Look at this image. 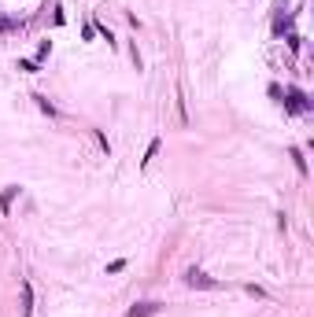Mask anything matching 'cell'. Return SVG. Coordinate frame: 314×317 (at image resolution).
Wrapping results in <instances>:
<instances>
[{"mask_svg": "<svg viewBox=\"0 0 314 317\" xmlns=\"http://www.w3.org/2000/svg\"><path fill=\"white\" fill-rule=\"evenodd\" d=\"M122 269H126V258H115L111 266H107V273H122Z\"/></svg>", "mask_w": 314, "mask_h": 317, "instance_id": "cell-11", "label": "cell"}, {"mask_svg": "<svg viewBox=\"0 0 314 317\" xmlns=\"http://www.w3.org/2000/svg\"><path fill=\"white\" fill-rule=\"evenodd\" d=\"M19 70H30V74H37V59H19Z\"/></svg>", "mask_w": 314, "mask_h": 317, "instance_id": "cell-9", "label": "cell"}, {"mask_svg": "<svg viewBox=\"0 0 314 317\" xmlns=\"http://www.w3.org/2000/svg\"><path fill=\"white\" fill-rule=\"evenodd\" d=\"M281 103H285V111H288V115H307V111H310V100L303 96L300 89H288V92H281Z\"/></svg>", "mask_w": 314, "mask_h": 317, "instance_id": "cell-1", "label": "cell"}, {"mask_svg": "<svg viewBox=\"0 0 314 317\" xmlns=\"http://www.w3.org/2000/svg\"><path fill=\"white\" fill-rule=\"evenodd\" d=\"M11 26H15L11 19H0V34H4V30H11Z\"/></svg>", "mask_w": 314, "mask_h": 317, "instance_id": "cell-13", "label": "cell"}, {"mask_svg": "<svg viewBox=\"0 0 314 317\" xmlns=\"http://www.w3.org/2000/svg\"><path fill=\"white\" fill-rule=\"evenodd\" d=\"M34 100H37V107H41V111H44V115H49V118H52V115H56V107H52V103H49V100H44V96H34Z\"/></svg>", "mask_w": 314, "mask_h": 317, "instance_id": "cell-8", "label": "cell"}, {"mask_svg": "<svg viewBox=\"0 0 314 317\" xmlns=\"http://www.w3.org/2000/svg\"><path fill=\"white\" fill-rule=\"evenodd\" d=\"M185 284H188V288H203V292H218V288H222V280L207 277L203 269H188V273H185Z\"/></svg>", "mask_w": 314, "mask_h": 317, "instance_id": "cell-2", "label": "cell"}, {"mask_svg": "<svg viewBox=\"0 0 314 317\" xmlns=\"http://www.w3.org/2000/svg\"><path fill=\"white\" fill-rule=\"evenodd\" d=\"M15 196H19V184H8L4 192H0V210H4V214H11V203H15Z\"/></svg>", "mask_w": 314, "mask_h": 317, "instance_id": "cell-4", "label": "cell"}, {"mask_svg": "<svg viewBox=\"0 0 314 317\" xmlns=\"http://www.w3.org/2000/svg\"><path fill=\"white\" fill-rule=\"evenodd\" d=\"M288 155H292V163H296V170H300L303 177H307V158H303V151H300V148H292Z\"/></svg>", "mask_w": 314, "mask_h": 317, "instance_id": "cell-6", "label": "cell"}, {"mask_svg": "<svg viewBox=\"0 0 314 317\" xmlns=\"http://www.w3.org/2000/svg\"><path fill=\"white\" fill-rule=\"evenodd\" d=\"M22 317H34V288H30V280H22Z\"/></svg>", "mask_w": 314, "mask_h": 317, "instance_id": "cell-5", "label": "cell"}, {"mask_svg": "<svg viewBox=\"0 0 314 317\" xmlns=\"http://www.w3.org/2000/svg\"><path fill=\"white\" fill-rule=\"evenodd\" d=\"M248 295H255V299H266V292L259 288V284H248Z\"/></svg>", "mask_w": 314, "mask_h": 317, "instance_id": "cell-12", "label": "cell"}, {"mask_svg": "<svg viewBox=\"0 0 314 317\" xmlns=\"http://www.w3.org/2000/svg\"><path fill=\"white\" fill-rule=\"evenodd\" d=\"M163 310V303H155V299H144V303H133L130 310H126V317H155Z\"/></svg>", "mask_w": 314, "mask_h": 317, "instance_id": "cell-3", "label": "cell"}, {"mask_svg": "<svg viewBox=\"0 0 314 317\" xmlns=\"http://www.w3.org/2000/svg\"><path fill=\"white\" fill-rule=\"evenodd\" d=\"M49 52H52V41H41V48H37V63H41L44 56H49Z\"/></svg>", "mask_w": 314, "mask_h": 317, "instance_id": "cell-10", "label": "cell"}, {"mask_svg": "<svg viewBox=\"0 0 314 317\" xmlns=\"http://www.w3.org/2000/svg\"><path fill=\"white\" fill-rule=\"evenodd\" d=\"M155 151H159V140H152V144H148V151H144V158H140V163H144V166H148V163H152V158H155Z\"/></svg>", "mask_w": 314, "mask_h": 317, "instance_id": "cell-7", "label": "cell"}]
</instances>
